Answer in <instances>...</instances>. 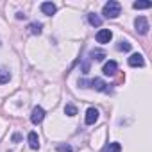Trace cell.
Returning a JSON list of instances; mask_svg holds the SVG:
<instances>
[{
    "instance_id": "1",
    "label": "cell",
    "mask_w": 152,
    "mask_h": 152,
    "mask_svg": "<svg viewBox=\"0 0 152 152\" xmlns=\"http://www.w3.org/2000/svg\"><path fill=\"white\" fill-rule=\"evenodd\" d=\"M79 86L83 88H91V90H97V91H102V93H111V88L106 81L102 79H90V81H79Z\"/></svg>"
},
{
    "instance_id": "2",
    "label": "cell",
    "mask_w": 152,
    "mask_h": 152,
    "mask_svg": "<svg viewBox=\"0 0 152 152\" xmlns=\"http://www.w3.org/2000/svg\"><path fill=\"white\" fill-rule=\"evenodd\" d=\"M120 13H122V6L118 2H115V0H109V2L104 6V9H102V15L106 18H116Z\"/></svg>"
},
{
    "instance_id": "3",
    "label": "cell",
    "mask_w": 152,
    "mask_h": 152,
    "mask_svg": "<svg viewBox=\"0 0 152 152\" xmlns=\"http://www.w3.org/2000/svg\"><path fill=\"white\" fill-rule=\"evenodd\" d=\"M134 27H136V31H138L140 34H147V32H148V29H150L148 20H147L145 16H138V18L134 20Z\"/></svg>"
},
{
    "instance_id": "4",
    "label": "cell",
    "mask_w": 152,
    "mask_h": 152,
    "mask_svg": "<svg viewBox=\"0 0 152 152\" xmlns=\"http://www.w3.org/2000/svg\"><path fill=\"white\" fill-rule=\"evenodd\" d=\"M43 118H45V109H43V107H39V106H36V107L32 109L31 122H32L34 125H38V124H41V122H43Z\"/></svg>"
},
{
    "instance_id": "5",
    "label": "cell",
    "mask_w": 152,
    "mask_h": 152,
    "mask_svg": "<svg viewBox=\"0 0 152 152\" xmlns=\"http://www.w3.org/2000/svg\"><path fill=\"white\" fill-rule=\"evenodd\" d=\"M111 38H113V32H111L109 29H100V31L97 32V36H95V39H97L99 43H109Z\"/></svg>"
},
{
    "instance_id": "6",
    "label": "cell",
    "mask_w": 152,
    "mask_h": 152,
    "mask_svg": "<svg viewBox=\"0 0 152 152\" xmlns=\"http://www.w3.org/2000/svg\"><path fill=\"white\" fill-rule=\"evenodd\" d=\"M116 70H118V63H116V61H107V63L104 64V68H102L104 75H115Z\"/></svg>"
},
{
    "instance_id": "7",
    "label": "cell",
    "mask_w": 152,
    "mask_h": 152,
    "mask_svg": "<svg viewBox=\"0 0 152 152\" xmlns=\"http://www.w3.org/2000/svg\"><path fill=\"white\" fill-rule=\"evenodd\" d=\"M97 120H99V109L90 107V109L86 111V124H88V125H93Z\"/></svg>"
},
{
    "instance_id": "8",
    "label": "cell",
    "mask_w": 152,
    "mask_h": 152,
    "mask_svg": "<svg viewBox=\"0 0 152 152\" xmlns=\"http://www.w3.org/2000/svg\"><path fill=\"white\" fill-rule=\"evenodd\" d=\"M145 64V61H143V56L141 54H132L131 57H129V66H143Z\"/></svg>"
},
{
    "instance_id": "9",
    "label": "cell",
    "mask_w": 152,
    "mask_h": 152,
    "mask_svg": "<svg viewBox=\"0 0 152 152\" xmlns=\"http://www.w3.org/2000/svg\"><path fill=\"white\" fill-rule=\"evenodd\" d=\"M29 147L32 150H38L39 148V138H38V132H29Z\"/></svg>"
},
{
    "instance_id": "10",
    "label": "cell",
    "mask_w": 152,
    "mask_h": 152,
    "mask_svg": "<svg viewBox=\"0 0 152 152\" xmlns=\"http://www.w3.org/2000/svg\"><path fill=\"white\" fill-rule=\"evenodd\" d=\"M41 11H43L47 16H52V15L56 13V4H52V2H43V4H41Z\"/></svg>"
},
{
    "instance_id": "11",
    "label": "cell",
    "mask_w": 152,
    "mask_h": 152,
    "mask_svg": "<svg viewBox=\"0 0 152 152\" xmlns=\"http://www.w3.org/2000/svg\"><path fill=\"white\" fill-rule=\"evenodd\" d=\"M88 20H90V23H91L93 27H100V25H102V18H100L99 15H95V13H90V15H88Z\"/></svg>"
},
{
    "instance_id": "12",
    "label": "cell",
    "mask_w": 152,
    "mask_h": 152,
    "mask_svg": "<svg viewBox=\"0 0 152 152\" xmlns=\"http://www.w3.org/2000/svg\"><path fill=\"white\" fill-rule=\"evenodd\" d=\"M9 79H11V73H9L6 68H0V84L9 83Z\"/></svg>"
},
{
    "instance_id": "13",
    "label": "cell",
    "mask_w": 152,
    "mask_h": 152,
    "mask_svg": "<svg viewBox=\"0 0 152 152\" xmlns=\"http://www.w3.org/2000/svg\"><path fill=\"white\" fill-rule=\"evenodd\" d=\"M91 57H93L95 61H104V57H106V52H104V50H99V48H95V50H91Z\"/></svg>"
},
{
    "instance_id": "14",
    "label": "cell",
    "mask_w": 152,
    "mask_h": 152,
    "mask_svg": "<svg viewBox=\"0 0 152 152\" xmlns=\"http://www.w3.org/2000/svg\"><path fill=\"white\" fill-rule=\"evenodd\" d=\"M64 115H68V116H75V115H77V107L72 106V104H66V106H64Z\"/></svg>"
},
{
    "instance_id": "15",
    "label": "cell",
    "mask_w": 152,
    "mask_h": 152,
    "mask_svg": "<svg viewBox=\"0 0 152 152\" xmlns=\"http://www.w3.org/2000/svg\"><path fill=\"white\" fill-rule=\"evenodd\" d=\"M41 23H38V22H34V23H31L29 25V31L32 32V34H41Z\"/></svg>"
},
{
    "instance_id": "16",
    "label": "cell",
    "mask_w": 152,
    "mask_h": 152,
    "mask_svg": "<svg viewBox=\"0 0 152 152\" xmlns=\"http://www.w3.org/2000/svg\"><path fill=\"white\" fill-rule=\"evenodd\" d=\"M116 48H118V50H124V52H129V50H131V43H129V41H124V39H122V41H118Z\"/></svg>"
},
{
    "instance_id": "17",
    "label": "cell",
    "mask_w": 152,
    "mask_h": 152,
    "mask_svg": "<svg viewBox=\"0 0 152 152\" xmlns=\"http://www.w3.org/2000/svg\"><path fill=\"white\" fill-rule=\"evenodd\" d=\"M132 7L134 9H148V7H152V4L150 2H134Z\"/></svg>"
},
{
    "instance_id": "18",
    "label": "cell",
    "mask_w": 152,
    "mask_h": 152,
    "mask_svg": "<svg viewBox=\"0 0 152 152\" xmlns=\"http://www.w3.org/2000/svg\"><path fill=\"white\" fill-rule=\"evenodd\" d=\"M57 152H73V148L70 145H64V143H59L57 145Z\"/></svg>"
},
{
    "instance_id": "19",
    "label": "cell",
    "mask_w": 152,
    "mask_h": 152,
    "mask_svg": "<svg viewBox=\"0 0 152 152\" xmlns=\"http://www.w3.org/2000/svg\"><path fill=\"white\" fill-rule=\"evenodd\" d=\"M109 152H122V147H120V143H111V147H109Z\"/></svg>"
},
{
    "instance_id": "20",
    "label": "cell",
    "mask_w": 152,
    "mask_h": 152,
    "mask_svg": "<svg viewBox=\"0 0 152 152\" xmlns=\"http://www.w3.org/2000/svg\"><path fill=\"white\" fill-rule=\"evenodd\" d=\"M20 140H22V136H20V134H15V136H13V141H20Z\"/></svg>"
},
{
    "instance_id": "21",
    "label": "cell",
    "mask_w": 152,
    "mask_h": 152,
    "mask_svg": "<svg viewBox=\"0 0 152 152\" xmlns=\"http://www.w3.org/2000/svg\"><path fill=\"white\" fill-rule=\"evenodd\" d=\"M16 18L22 20V18H25V15H23V13H16Z\"/></svg>"
}]
</instances>
